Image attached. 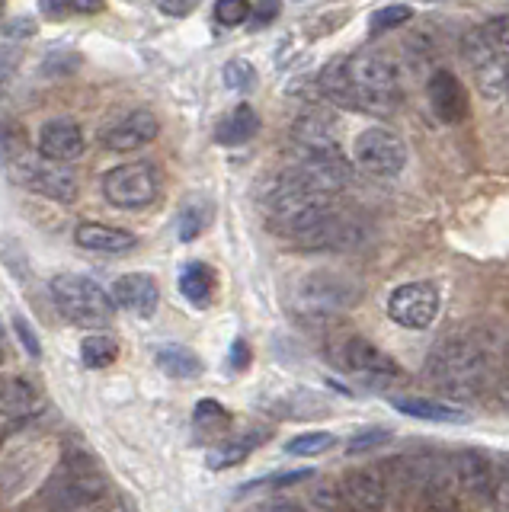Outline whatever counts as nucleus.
I'll return each instance as SVG.
<instances>
[{"instance_id":"nucleus-1","label":"nucleus","mask_w":509,"mask_h":512,"mask_svg":"<svg viewBox=\"0 0 509 512\" xmlns=\"http://www.w3.org/2000/svg\"><path fill=\"white\" fill-rule=\"evenodd\" d=\"M503 349L493 333H455L429 352L426 359V378L433 388H439L449 397H477L487 388H493L503 378Z\"/></svg>"},{"instance_id":"nucleus-2","label":"nucleus","mask_w":509,"mask_h":512,"mask_svg":"<svg viewBox=\"0 0 509 512\" xmlns=\"http://www.w3.org/2000/svg\"><path fill=\"white\" fill-rule=\"evenodd\" d=\"M321 90L333 103L388 116L401 100V84H397V68L388 55L359 52L343 61H333L321 74Z\"/></svg>"},{"instance_id":"nucleus-3","label":"nucleus","mask_w":509,"mask_h":512,"mask_svg":"<svg viewBox=\"0 0 509 512\" xmlns=\"http://www.w3.org/2000/svg\"><path fill=\"white\" fill-rule=\"evenodd\" d=\"M260 208L266 221L273 224L276 231L289 234L292 240L311 231L317 221L327 218L333 212V199L314 192L301 176L282 173L276 180H269L260 192Z\"/></svg>"},{"instance_id":"nucleus-4","label":"nucleus","mask_w":509,"mask_h":512,"mask_svg":"<svg viewBox=\"0 0 509 512\" xmlns=\"http://www.w3.org/2000/svg\"><path fill=\"white\" fill-rule=\"evenodd\" d=\"M359 298V285L346 276H337V272H308L301 276L292 292H289V304L298 317L305 320H330L343 311H349Z\"/></svg>"},{"instance_id":"nucleus-5","label":"nucleus","mask_w":509,"mask_h":512,"mask_svg":"<svg viewBox=\"0 0 509 512\" xmlns=\"http://www.w3.org/2000/svg\"><path fill=\"white\" fill-rule=\"evenodd\" d=\"M52 298L61 317L84 330H103L116 317L113 295H106V288L87 276H55Z\"/></svg>"},{"instance_id":"nucleus-6","label":"nucleus","mask_w":509,"mask_h":512,"mask_svg":"<svg viewBox=\"0 0 509 512\" xmlns=\"http://www.w3.org/2000/svg\"><path fill=\"white\" fill-rule=\"evenodd\" d=\"M157 192H161V176L148 160H132V164H119L103 176V196L109 205L125 208V212H138L148 208Z\"/></svg>"},{"instance_id":"nucleus-7","label":"nucleus","mask_w":509,"mask_h":512,"mask_svg":"<svg viewBox=\"0 0 509 512\" xmlns=\"http://www.w3.org/2000/svg\"><path fill=\"white\" fill-rule=\"evenodd\" d=\"M353 160L362 173L391 180L407 164V144L391 128H365L353 141Z\"/></svg>"},{"instance_id":"nucleus-8","label":"nucleus","mask_w":509,"mask_h":512,"mask_svg":"<svg viewBox=\"0 0 509 512\" xmlns=\"http://www.w3.org/2000/svg\"><path fill=\"white\" fill-rule=\"evenodd\" d=\"M7 170L13 176V183H23L26 189L39 192V196H49L55 202H71L77 196V180L74 173H68L61 164L52 160H33L26 151L7 160Z\"/></svg>"},{"instance_id":"nucleus-9","label":"nucleus","mask_w":509,"mask_h":512,"mask_svg":"<svg viewBox=\"0 0 509 512\" xmlns=\"http://www.w3.org/2000/svg\"><path fill=\"white\" fill-rule=\"evenodd\" d=\"M442 295L433 282H404L388 295V317L407 330H426L439 317Z\"/></svg>"},{"instance_id":"nucleus-10","label":"nucleus","mask_w":509,"mask_h":512,"mask_svg":"<svg viewBox=\"0 0 509 512\" xmlns=\"http://www.w3.org/2000/svg\"><path fill=\"white\" fill-rule=\"evenodd\" d=\"M103 490H106L103 477L90 461L68 458V464L52 480L49 496L58 503V509H81V506H87L93 500H100Z\"/></svg>"},{"instance_id":"nucleus-11","label":"nucleus","mask_w":509,"mask_h":512,"mask_svg":"<svg viewBox=\"0 0 509 512\" xmlns=\"http://www.w3.org/2000/svg\"><path fill=\"white\" fill-rule=\"evenodd\" d=\"M337 362L346 368V372L378 381V384L401 378V365H397L388 352H381L375 343L362 340V336H346V340L337 346Z\"/></svg>"},{"instance_id":"nucleus-12","label":"nucleus","mask_w":509,"mask_h":512,"mask_svg":"<svg viewBox=\"0 0 509 512\" xmlns=\"http://www.w3.org/2000/svg\"><path fill=\"white\" fill-rule=\"evenodd\" d=\"M292 141H295L301 160L340 154V128H337V119H333L330 112H321V109L305 112V116H298V122L292 128Z\"/></svg>"},{"instance_id":"nucleus-13","label":"nucleus","mask_w":509,"mask_h":512,"mask_svg":"<svg viewBox=\"0 0 509 512\" xmlns=\"http://www.w3.org/2000/svg\"><path fill=\"white\" fill-rule=\"evenodd\" d=\"M362 237H365V228L356 218H349L343 212H330L327 218L317 221L311 231L295 237V244L305 247V250H337V253H343V250L359 247Z\"/></svg>"},{"instance_id":"nucleus-14","label":"nucleus","mask_w":509,"mask_h":512,"mask_svg":"<svg viewBox=\"0 0 509 512\" xmlns=\"http://www.w3.org/2000/svg\"><path fill=\"white\" fill-rule=\"evenodd\" d=\"M426 100L433 116L445 125H458L468 116V93L461 87V80L452 71H433V77L426 80Z\"/></svg>"},{"instance_id":"nucleus-15","label":"nucleus","mask_w":509,"mask_h":512,"mask_svg":"<svg viewBox=\"0 0 509 512\" xmlns=\"http://www.w3.org/2000/svg\"><path fill=\"white\" fill-rule=\"evenodd\" d=\"M340 493L349 512H385V477L375 468H353L340 480Z\"/></svg>"},{"instance_id":"nucleus-16","label":"nucleus","mask_w":509,"mask_h":512,"mask_svg":"<svg viewBox=\"0 0 509 512\" xmlns=\"http://www.w3.org/2000/svg\"><path fill=\"white\" fill-rule=\"evenodd\" d=\"M295 173L305 180L314 192H321V196L333 199L340 196V192L349 186L353 180V170L343 160V154H333V157H308V160H298Z\"/></svg>"},{"instance_id":"nucleus-17","label":"nucleus","mask_w":509,"mask_h":512,"mask_svg":"<svg viewBox=\"0 0 509 512\" xmlns=\"http://www.w3.org/2000/svg\"><path fill=\"white\" fill-rule=\"evenodd\" d=\"M87 141L81 125L71 119H52L42 125L39 132V154L42 160H52V164H68V160H77L84 154Z\"/></svg>"},{"instance_id":"nucleus-18","label":"nucleus","mask_w":509,"mask_h":512,"mask_svg":"<svg viewBox=\"0 0 509 512\" xmlns=\"http://www.w3.org/2000/svg\"><path fill=\"white\" fill-rule=\"evenodd\" d=\"M113 301H116V308L129 314L154 317L157 304H161V288H157L154 276H148V272H129V276L116 279Z\"/></svg>"},{"instance_id":"nucleus-19","label":"nucleus","mask_w":509,"mask_h":512,"mask_svg":"<svg viewBox=\"0 0 509 512\" xmlns=\"http://www.w3.org/2000/svg\"><path fill=\"white\" fill-rule=\"evenodd\" d=\"M161 132V125H157V116H151L148 109H135L129 112L125 119H119L109 132L103 135V144L109 151H135V148H145L151 144Z\"/></svg>"},{"instance_id":"nucleus-20","label":"nucleus","mask_w":509,"mask_h":512,"mask_svg":"<svg viewBox=\"0 0 509 512\" xmlns=\"http://www.w3.org/2000/svg\"><path fill=\"white\" fill-rule=\"evenodd\" d=\"M452 468L458 477V490L468 496H493L497 480H493V464L481 452H461L452 458Z\"/></svg>"},{"instance_id":"nucleus-21","label":"nucleus","mask_w":509,"mask_h":512,"mask_svg":"<svg viewBox=\"0 0 509 512\" xmlns=\"http://www.w3.org/2000/svg\"><path fill=\"white\" fill-rule=\"evenodd\" d=\"M74 240H77V247L93 250V253H125L138 244V237L132 231L113 228V224H100V221L77 224Z\"/></svg>"},{"instance_id":"nucleus-22","label":"nucleus","mask_w":509,"mask_h":512,"mask_svg":"<svg viewBox=\"0 0 509 512\" xmlns=\"http://www.w3.org/2000/svg\"><path fill=\"white\" fill-rule=\"evenodd\" d=\"M257 132H260V116L247 103H241V106H234L225 119H218L215 141L225 144V148H237V144H247Z\"/></svg>"},{"instance_id":"nucleus-23","label":"nucleus","mask_w":509,"mask_h":512,"mask_svg":"<svg viewBox=\"0 0 509 512\" xmlns=\"http://www.w3.org/2000/svg\"><path fill=\"white\" fill-rule=\"evenodd\" d=\"M394 410H401L404 416H417V420L429 423H468V413L461 407L442 404V400H429V397H394L391 400Z\"/></svg>"},{"instance_id":"nucleus-24","label":"nucleus","mask_w":509,"mask_h":512,"mask_svg":"<svg viewBox=\"0 0 509 512\" xmlns=\"http://www.w3.org/2000/svg\"><path fill=\"white\" fill-rule=\"evenodd\" d=\"M154 362L170 378H196V375H202V359L189 346L167 343V346H161L154 352Z\"/></svg>"},{"instance_id":"nucleus-25","label":"nucleus","mask_w":509,"mask_h":512,"mask_svg":"<svg viewBox=\"0 0 509 512\" xmlns=\"http://www.w3.org/2000/svg\"><path fill=\"white\" fill-rule=\"evenodd\" d=\"M269 432L266 429H250V432H241L237 439L218 445L215 452L209 455V468L212 471H225V468H234V464H241L253 448H257L260 442H266Z\"/></svg>"},{"instance_id":"nucleus-26","label":"nucleus","mask_w":509,"mask_h":512,"mask_svg":"<svg viewBox=\"0 0 509 512\" xmlns=\"http://www.w3.org/2000/svg\"><path fill=\"white\" fill-rule=\"evenodd\" d=\"M180 292L186 301H193L196 308H205L215 292V272L205 263H186L180 272Z\"/></svg>"},{"instance_id":"nucleus-27","label":"nucleus","mask_w":509,"mask_h":512,"mask_svg":"<svg viewBox=\"0 0 509 512\" xmlns=\"http://www.w3.org/2000/svg\"><path fill=\"white\" fill-rule=\"evenodd\" d=\"M209 221H212V205L205 199H189L177 218V237L189 244V240H196L205 228H209Z\"/></svg>"},{"instance_id":"nucleus-28","label":"nucleus","mask_w":509,"mask_h":512,"mask_svg":"<svg viewBox=\"0 0 509 512\" xmlns=\"http://www.w3.org/2000/svg\"><path fill=\"white\" fill-rule=\"evenodd\" d=\"M36 404V388L26 378H10L0 384V413H26Z\"/></svg>"},{"instance_id":"nucleus-29","label":"nucleus","mask_w":509,"mask_h":512,"mask_svg":"<svg viewBox=\"0 0 509 512\" xmlns=\"http://www.w3.org/2000/svg\"><path fill=\"white\" fill-rule=\"evenodd\" d=\"M119 359V343L106 333H93L81 343V362L87 368H106Z\"/></svg>"},{"instance_id":"nucleus-30","label":"nucleus","mask_w":509,"mask_h":512,"mask_svg":"<svg viewBox=\"0 0 509 512\" xmlns=\"http://www.w3.org/2000/svg\"><path fill=\"white\" fill-rule=\"evenodd\" d=\"M231 423V413L218 404V400H199L196 404V413H193V426L205 436H218V432H225Z\"/></svg>"},{"instance_id":"nucleus-31","label":"nucleus","mask_w":509,"mask_h":512,"mask_svg":"<svg viewBox=\"0 0 509 512\" xmlns=\"http://www.w3.org/2000/svg\"><path fill=\"white\" fill-rule=\"evenodd\" d=\"M305 512H343V493H340V484H333V480H317L308 490V500H305Z\"/></svg>"},{"instance_id":"nucleus-32","label":"nucleus","mask_w":509,"mask_h":512,"mask_svg":"<svg viewBox=\"0 0 509 512\" xmlns=\"http://www.w3.org/2000/svg\"><path fill=\"white\" fill-rule=\"evenodd\" d=\"M327 448H333V436L324 429L317 432H301V436H295L289 445H285V455H295V458H314L327 452Z\"/></svg>"},{"instance_id":"nucleus-33","label":"nucleus","mask_w":509,"mask_h":512,"mask_svg":"<svg viewBox=\"0 0 509 512\" xmlns=\"http://www.w3.org/2000/svg\"><path fill=\"white\" fill-rule=\"evenodd\" d=\"M410 16H413V10L407 4H388V7H381V10L372 13L369 32H372V36H385L388 29H397L401 23H410Z\"/></svg>"},{"instance_id":"nucleus-34","label":"nucleus","mask_w":509,"mask_h":512,"mask_svg":"<svg viewBox=\"0 0 509 512\" xmlns=\"http://www.w3.org/2000/svg\"><path fill=\"white\" fill-rule=\"evenodd\" d=\"M225 84L237 93L250 90L253 84H257V71H253V64L244 61V58H234L225 64Z\"/></svg>"},{"instance_id":"nucleus-35","label":"nucleus","mask_w":509,"mask_h":512,"mask_svg":"<svg viewBox=\"0 0 509 512\" xmlns=\"http://www.w3.org/2000/svg\"><path fill=\"white\" fill-rule=\"evenodd\" d=\"M247 16H250V4H244V0H218L215 4V20L225 29L247 23Z\"/></svg>"},{"instance_id":"nucleus-36","label":"nucleus","mask_w":509,"mask_h":512,"mask_svg":"<svg viewBox=\"0 0 509 512\" xmlns=\"http://www.w3.org/2000/svg\"><path fill=\"white\" fill-rule=\"evenodd\" d=\"M484 36H487V42L497 48V52L506 58L509 55V13H503V16H493V20H487L484 26Z\"/></svg>"},{"instance_id":"nucleus-37","label":"nucleus","mask_w":509,"mask_h":512,"mask_svg":"<svg viewBox=\"0 0 509 512\" xmlns=\"http://www.w3.org/2000/svg\"><path fill=\"white\" fill-rule=\"evenodd\" d=\"M314 474L311 471H289V474H276V477H266V480H253L244 490H257V487H289V484H298V480H311Z\"/></svg>"},{"instance_id":"nucleus-38","label":"nucleus","mask_w":509,"mask_h":512,"mask_svg":"<svg viewBox=\"0 0 509 512\" xmlns=\"http://www.w3.org/2000/svg\"><path fill=\"white\" fill-rule=\"evenodd\" d=\"M13 330H17V336H20V343H23V349L29 352V356H42V346H39V340H36V333H33V327H29V320H23V317H13Z\"/></svg>"},{"instance_id":"nucleus-39","label":"nucleus","mask_w":509,"mask_h":512,"mask_svg":"<svg viewBox=\"0 0 509 512\" xmlns=\"http://www.w3.org/2000/svg\"><path fill=\"white\" fill-rule=\"evenodd\" d=\"M279 16V4H253L250 7V16H247V23L253 26V29H263V26H269Z\"/></svg>"},{"instance_id":"nucleus-40","label":"nucleus","mask_w":509,"mask_h":512,"mask_svg":"<svg viewBox=\"0 0 509 512\" xmlns=\"http://www.w3.org/2000/svg\"><path fill=\"white\" fill-rule=\"evenodd\" d=\"M4 32L13 39H29V36H36V20L33 16H17V20L4 23Z\"/></svg>"},{"instance_id":"nucleus-41","label":"nucleus","mask_w":509,"mask_h":512,"mask_svg":"<svg viewBox=\"0 0 509 512\" xmlns=\"http://www.w3.org/2000/svg\"><path fill=\"white\" fill-rule=\"evenodd\" d=\"M20 58H23L20 48H0V80H7L13 71H17Z\"/></svg>"},{"instance_id":"nucleus-42","label":"nucleus","mask_w":509,"mask_h":512,"mask_svg":"<svg viewBox=\"0 0 509 512\" xmlns=\"http://www.w3.org/2000/svg\"><path fill=\"white\" fill-rule=\"evenodd\" d=\"M388 439V432L385 429H372L369 432V436H356L353 442H349V452H365V448H372V445H381V442H385Z\"/></svg>"},{"instance_id":"nucleus-43","label":"nucleus","mask_w":509,"mask_h":512,"mask_svg":"<svg viewBox=\"0 0 509 512\" xmlns=\"http://www.w3.org/2000/svg\"><path fill=\"white\" fill-rule=\"evenodd\" d=\"M490 500V512H509V477L497 480V490H493Z\"/></svg>"},{"instance_id":"nucleus-44","label":"nucleus","mask_w":509,"mask_h":512,"mask_svg":"<svg viewBox=\"0 0 509 512\" xmlns=\"http://www.w3.org/2000/svg\"><path fill=\"white\" fill-rule=\"evenodd\" d=\"M247 365H250V346L244 340H234V346H231V368H234V372H244Z\"/></svg>"},{"instance_id":"nucleus-45","label":"nucleus","mask_w":509,"mask_h":512,"mask_svg":"<svg viewBox=\"0 0 509 512\" xmlns=\"http://www.w3.org/2000/svg\"><path fill=\"white\" fill-rule=\"evenodd\" d=\"M257 512H305L298 503H292V500H266V503H260L257 506Z\"/></svg>"},{"instance_id":"nucleus-46","label":"nucleus","mask_w":509,"mask_h":512,"mask_svg":"<svg viewBox=\"0 0 509 512\" xmlns=\"http://www.w3.org/2000/svg\"><path fill=\"white\" fill-rule=\"evenodd\" d=\"M157 10L167 13V16H189L196 10V4H157Z\"/></svg>"},{"instance_id":"nucleus-47","label":"nucleus","mask_w":509,"mask_h":512,"mask_svg":"<svg viewBox=\"0 0 509 512\" xmlns=\"http://www.w3.org/2000/svg\"><path fill=\"white\" fill-rule=\"evenodd\" d=\"M506 372H509V362H506ZM506 378H509V375H506ZM506 384H509V381H506Z\"/></svg>"},{"instance_id":"nucleus-48","label":"nucleus","mask_w":509,"mask_h":512,"mask_svg":"<svg viewBox=\"0 0 509 512\" xmlns=\"http://www.w3.org/2000/svg\"><path fill=\"white\" fill-rule=\"evenodd\" d=\"M506 93H509V80H506Z\"/></svg>"}]
</instances>
